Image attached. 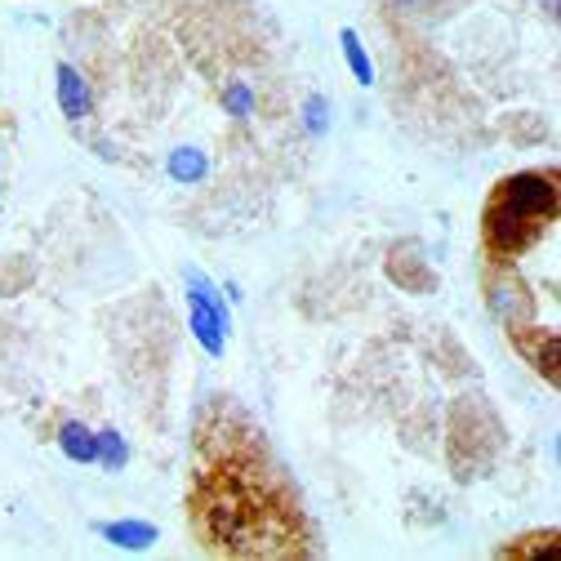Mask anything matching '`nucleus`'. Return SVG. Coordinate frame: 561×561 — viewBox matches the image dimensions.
Here are the masks:
<instances>
[{
    "label": "nucleus",
    "mask_w": 561,
    "mask_h": 561,
    "mask_svg": "<svg viewBox=\"0 0 561 561\" xmlns=\"http://www.w3.org/2000/svg\"><path fill=\"white\" fill-rule=\"evenodd\" d=\"M339 45H343V58H347V67H353L357 85H375V62H370L362 36H357L353 27H343V32H339Z\"/></svg>",
    "instance_id": "nucleus-9"
},
{
    "label": "nucleus",
    "mask_w": 561,
    "mask_h": 561,
    "mask_svg": "<svg viewBox=\"0 0 561 561\" xmlns=\"http://www.w3.org/2000/svg\"><path fill=\"white\" fill-rule=\"evenodd\" d=\"M219 99H224V112H228V116H237V121H250V116H254V107H259V99H254V90H250L245 81H228Z\"/></svg>",
    "instance_id": "nucleus-11"
},
{
    "label": "nucleus",
    "mask_w": 561,
    "mask_h": 561,
    "mask_svg": "<svg viewBox=\"0 0 561 561\" xmlns=\"http://www.w3.org/2000/svg\"><path fill=\"white\" fill-rule=\"evenodd\" d=\"M490 312H495L500 321H508L513 330H522V325H530L535 321V299H530V290L522 286L517 276H495L490 280Z\"/></svg>",
    "instance_id": "nucleus-2"
},
{
    "label": "nucleus",
    "mask_w": 561,
    "mask_h": 561,
    "mask_svg": "<svg viewBox=\"0 0 561 561\" xmlns=\"http://www.w3.org/2000/svg\"><path fill=\"white\" fill-rule=\"evenodd\" d=\"M54 85H58V107H62L67 121H85L94 112V90H90V81L77 72L72 62H58Z\"/></svg>",
    "instance_id": "nucleus-3"
},
{
    "label": "nucleus",
    "mask_w": 561,
    "mask_h": 561,
    "mask_svg": "<svg viewBox=\"0 0 561 561\" xmlns=\"http://www.w3.org/2000/svg\"><path fill=\"white\" fill-rule=\"evenodd\" d=\"M58 450L72 459V463H94L99 459V442L85 424H77V419H67V424L58 428Z\"/></svg>",
    "instance_id": "nucleus-7"
},
{
    "label": "nucleus",
    "mask_w": 561,
    "mask_h": 561,
    "mask_svg": "<svg viewBox=\"0 0 561 561\" xmlns=\"http://www.w3.org/2000/svg\"><path fill=\"white\" fill-rule=\"evenodd\" d=\"M165 174H170L174 183H183V187H196V183H205V174H209V157H205L201 148H174L170 161H165Z\"/></svg>",
    "instance_id": "nucleus-6"
},
{
    "label": "nucleus",
    "mask_w": 561,
    "mask_h": 561,
    "mask_svg": "<svg viewBox=\"0 0 561 561\" xmlns=\"http://www.w3.org/2000/svg\"><path fill=\"white\" fill-rule=\"evenodd\" d=\"M187 330H192V339L205 347L209 357H224V347H228V325L209 312V304H201V299H192L187 295Z\"/></svg>",
    "instance_id": "nucleus-4"
},
{
    "label": "nucleus",
    "mask_w": 561,
    "mask_h": 561,
    "mask_svg": "<svg viewBox=\"0 0 561 561\" xmlns=\"http://www.w3.org/2000/svg\"><path fill=\"white\" fill-rule=\"evenodd\" d=\"M304 129H308L312 138H321V134L330 129V103H325L321 94H312V99L304 103Z\"/></svg>",
    "instance_id": "nucleus-12"
},
{
    "label": "nucleus",
    "mask_w": 561,
    "mask_h": 561,
    "mask_svg": "<svg viewBox=\"0 0 561 561\" xmlns=\"http://www.w3.org/2000/svg\"><path fill=\"white\" fill-rule=\"evenodd\" d=\"M557 215L552 174H517L504 179L485 205V241L495 254H522Z\"/></svg>",
    "instance_id": "nucleus-1"
},
{
    "label": "nucleus",
    "mask_w": 561,
    "mask_h": 561,
    "mask_svg": "<svg viewBox=\"0 0 561 561\" xmlns=\"http://www.w3.org/2000/svg\"><path fill=\"white\" fill-rule=\"evenodd\" d=\"M99 535H103L112 548H125V552H148V548H157V539H161V530H157L152 522H134V517H125V522H103Z\"/></svg>",
    "instance_id": "nucleus-5"
},
{
    "label": "nucleus",
    "mask_w": 561,
    "mask_h": 561,
    "mask_svg": "<svg viewBox=\"0 0 561 561\" xmlns=\"http://www.w3.org/2000/svg\"><path fill=\"white\" fill-rule=\"evenodd\" d=\"M183 286H187V295L192 299H201V304H209V312H215L228 330H232V308L224 304V295H219V286H215V280H209L201 267H183Z\"/></svg>",
    "instance_id": "nucleus-8"
},
{
    "label": "nucleus",
    "mask_w": 561,
    "mask_h": 561,
    "mask_svg": "<svg viewBox=\"0 0 561 561\" xmlns=\"http://www.w3.org/2000/svg\"><path fill=\"white\" fill-rule=\"evenodd\" d=\"M392 5H405V10H419V5H424V0H392Z\"/></svg>",
    "instance_id": "nucleus-13"
},
{
    "label": "nucleus",
    "mask_w": 561,
    "mask_h": 561,
    "mask_svg": "<svg viewBox=\"0 0 561 561\" xmlns=\"http://www.w3.org/2000/svg\"><path fill=\"white\" fill-rule=\"evenodd\" d=\"M94 442H99V459H94V463H103L107 472H121V468L129 463V446H125V437H121L116 428L94 433Z\"/></svg>",
    "instance_id": "nucleus-10"
}]
</instances>
